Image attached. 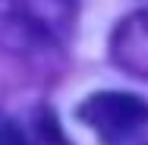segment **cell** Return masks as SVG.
<instances>
[{
  "label": "cell",
  "mask_w": 148,
  "mask_h": 145,
  "mask_svg": "<svg viewBox=\"0 0 148 145\" xmlns=\"http://www.w3.org/2000/svg\"><path fill=\"white\" fill-rule=\"evenodd\" d=\"M110 60L120 69L148 79V13H136L117 25L110 41Z\"/></svg>",
  "instance_id": "cell-2"
},
{
  "label": "cell",
  "mask_w": 148,
  "mask_h": 145,
  "mask_svg": "<svg viewBox=\"0 0 148 145\" xmlns=\"http://www.w3.org/2000/svg\"><path fill=\"white\" fill-rule=\"evenodd\" d=\"M0 145H32V142L25 139V133H22L16 123L0 120Z\"/></svg>",
  "instance_id": "cell-3"
},
{
  "label": "cell",
  "mask_w": 148,
  "mask_h": 145,
  "mask_svg": "<svg viewBox=\"0 0 148 145\" xmlns=\"http://www.w3.org/2000/svg\"><path fill=\"white\" fill-rule=\"evenodd\" d=\"M76 117L104 145H126L148 133V101L129 91H95L76 107Z\"/></svg>",
  "instance_id": "cell-1"
}]
</instances>
